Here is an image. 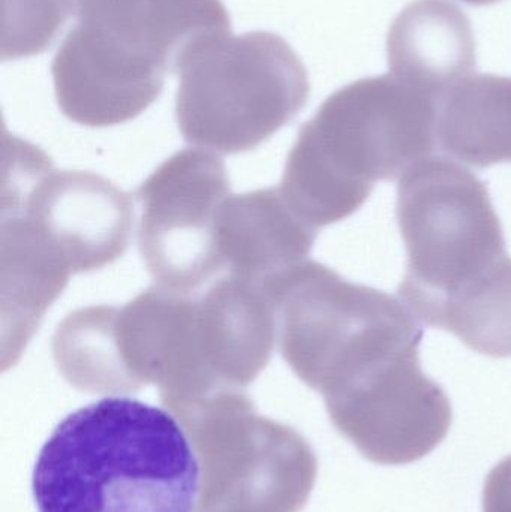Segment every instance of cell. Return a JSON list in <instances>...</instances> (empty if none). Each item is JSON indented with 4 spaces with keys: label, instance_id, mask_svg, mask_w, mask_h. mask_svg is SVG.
Here are the masks:
<instances>
[{
    "label": "cell",
    "instance_id": "13",
    "mask_svg": "<svg viewBox=\"0 0 511 512\" xmlns=\"http://www.w3.org/2000/svg\"><path fill=\"white\" fill-rule=\"evenodd\" d=\"M65 21L59 0H3L2 59L47 50Z\"/></svg>",
    "mask_w": 511,
    "mask_h": 512
},
{
    "label": "cell",
    "instance_id": "5",
    "mask_svg": "<svg viewBox=\"0 0 511 512\" xmlns=\"http://www.w3.org/2000/svg\"><path fill=\"white\" fill-rule=\"evenodd\" d=\"M131 198L83 171H56L38 147L3 138L2 228L6 258L65 288L69 276L125 254L134 225Z\"/></svg>",
    "mask_w": 511,
    "mask_h": 512
},
{
    "label": "cell",
    "instance_id": "6",
    "mask_svg": "<svg viewBox=\"0 0 511 512\" xmlns=\"http://www.w3.org/2000/svg\"><path fill=\"white\" fill-rule=\"evenodd\" d=\"M176 71L183 138L222 155L269 140L303 110L311 90L296 51L269 32L206 33L183 50Z\"/></svg>",
    "mask_w": 511,
    "mask_h": 512
},
{
    "label": "cell",
    "instance_id": "15",
    "mask_svg": "<svg viewBox=\"0 0 511 512\" xmlns=\"http://www.w3.org/2000/svg\"><path fill=\"white\" fill-rule=\"evenodd\" d=\"M462 2L473 6H488L494 5V3L500 2V0H462Z\"/></svg>",
    "mask_w": 511,
    "mask_h": 512
},
{
    "label": "cell",
    "instance_id": "2",
    "mask_svg": "<svg viewBox=\"0 0 511 512\" xmlns=\"http://www.w3.org/2000/svg\"><path fill=\"white\" fill-rule=\"evenodd\" d=\"M197 454L176 418L104 397L63 418L32 472L38 512H195Z\"/></svg>",
    "mask_w": 511,
    "mask_h": 512
},
{
    "label": "cell",
    "instance_id": "4",
    "mask_svg": "<svg viewBox=\"0 0 511 512\" xmlns=\"http://www.w3.org/2000/svg\"><path fill=\"white\" fill-rule=\"evenodd\" d=\"M74 27L54 56V92L72 122L90 128L140 116L195 39L230 30L221 0H59Z\"/></svg>",
    "mask_w": 511,
    "mask_h": 512
},
{
    "label": "cell",
    "instance_id": "12",
    "mask_svg": "<svg viewBox=\"0 0 511 512\" xmlns=\"http://www.w3.org/2000/svg\"><path fill=\"white\" fill-rule=\"evenodd\" d=\"M476 38L468 15L447 0H416L387 36L393 77L437 99L476 69Z\"/></svg>",
    "mask_w": 511,
    "mask_h": 512
},
{
    "label": "cell",
    "instance_id": "9",
    "mask_svg": "<svg viewBox=\"0 0 511 512\" xmlns=\"http://www.w3.org/2000/svg\"><path fill=\"white\" fill-rule=\"evenodd\" d=\"M230 197L224 162L197 149L171 156L138 188V243L159 285L194 292L224 271L218 228Z\"/></svg>",
    "mask_w": 511,
    "mask_h": 512
},
{
    "label": "cell",
    "instance_id": "11",
    "mask_svg": "<svg viewBox=\"0 0 511 512\" xmlns=\"http://www.w3.org/2000/svg\"><path fill=\"white\" fill-rule=\"evenodd\" d=\"M317 230L288 206L281 189L231 195L222 207L218 248L225 274L266 286L308 261Z\"/></svg>",
    "mask_w": 511,
    "mask_h": 512
},
{
    "label": "cell",
    "instance_id": "14",
    "mask_svg": "<svg viewBox=\"0 0 511 512\" xmlns=\"http://www.w3.org/2000/svg\"><path fill=\"white\" fill-rule=\"evenodd\" d=\"M483 512H511V456L489 472L483 490Z\"/></svg>",
    "mask_w": 511,
    "mask_h": 512
},
{
    "label": "cell",
    "instance_id": "10",
    "mask_svg": "<svg viewBox=\"0 0 511 512\" xmlns=\"http://www.w3.org/2000/svg\"><path fill=\"white\" fill-rule=\"evenodd\" d=\"M336 429L372 463L419 462L449 435L452 403L419 355L356 387L326 396Z\"/></svg>",
    "mask_w": 511,
    "mask_h": 512
},
{
    "label": "cell",
    "instance_id": "1",
    "mask_svg": "<svg viewBox=\"0 0 511 512\" xmlns=\"http://www.w3.org/2000/svg\"><path fill=\"white\" fill-rule=\"evenodd\" d=\"M396 218L408 256L401 300L473 351L509 354L511 258L485 182L449 159H425L399 180Z\"/></svg>",
    "mask_w": 511,
    "mask_h": 512
},
{
    "label": "cell",
    "instance_id": "3",
    "mask_svg": "<svg viewBox=\"0 0 511 512\" xmlns=\"http://www.w3.org/2000/svg\"><path fill=\"white\" fill-rule=\"evenodd\" d=\"M437 99L392 74L333 93L300 129L282 177V197L314 230L344 221L375 183L392 182L437 147Z\"/></svg>",
    "mask_w": 511,
    "mask_h": 512
},
{
    "label": "cell",
    "instance_id": "7",
    "mask_svg": "<svg viewBox=\"0 0 511 512\" xmlns=\"http://www.w3.org/2000/svg\"><path fill=\"white\" fill-rule=\"evenodd\" d=\"M66 379L92 391L158 382L171 390L207 384L197 294L158 285L122 307L93 306L66 316L53 337Z\"/></svg>",
    "mask_w": 511,
    "mask_h": 512
},
{
    "label": "cell",
    "instance_id": "8",
    "mask_svg": "<svg viewBox=\"0 0 511 512\" xmlns=\"http://www.w3.org/2000/svg\"><path fill=\"white\" fill-rule=\"evenodd\" d=\"M266 291L275 304L282 357L318 391L351 354L417 321L399 298L315 261L279 274Z\"/></svg>",
    "mask_w": 511,
    "mask_h": 512
}]
</instances>
